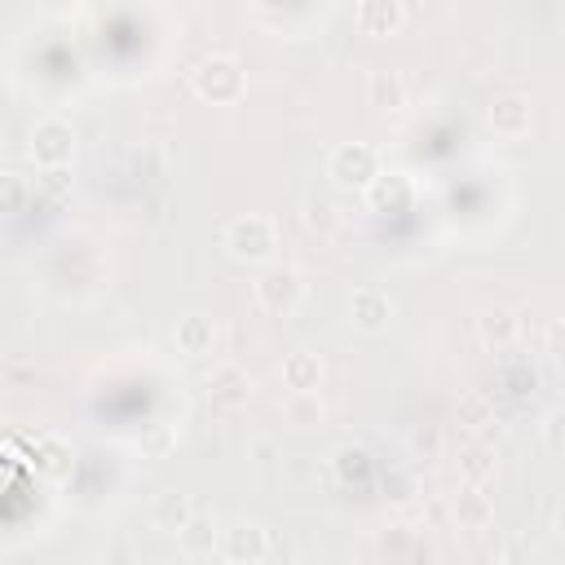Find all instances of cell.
I'll return each instance as SVG.
<instances>
[{
  "label": "cell",
  "instance_id": "27",
  "mask_svg": "<svg viewBox=\"0 0 565 565\" xmlns=\"http://www.w3.org/2000/svg\"><path fill=\"white\" fill-rule=\"evenodd\" d=\"M547 358H552V362L561 358V322H552V327H547Z\"/></svg>",
  "mask_w": 565,
  "mask_h": 565
},
{
  "label": "cell",
  "instance_id": "8",
  "mask_svg": "<svg viewBox=\"0 0 565 565\" xmlns=\"http://www.w3.org/2000/svg\"><path fill=\"white\" fill-rule=\"evenodd\" d=\"M486 124L494 128V137L516 141V137H525V132L534 128V102H530L525 93H503V97L490 102Z\"/></svg>",
  "mask_w": 565,
  "mask_h": 565
},
{
  "label": "cell",
  "instance_id": "10",
  "mask_svg": "<svg viewBox=\"0 0 565 565\" xmlns=\"http://www.w3.org/2000/svg\"><path fill=\"white\" fill-rule=\"evenodd\" d=\"M207 397H212L216 406H225V411L247 406V397H252V375H247L238 362H221V366H212V375H207Z\"/></svg>",
  "mask_w": 565,
  "mask_h": 565
},
{
  "label": "cell",
  "instance_id": "11",
  "mask_svg": "<svg viewBox=\"0 0 565 565\" xmlns=\"http://www.w3.org/2000/svg\"><path fill=\"white\" fill-rule=\"evenodd\" d=\"M353 22L362 35H397L406 22V4L402 0H358Z\"/></svg>",
  "mask_w": 565,
  "mask_h": 565
},
{
  "label": "cell",
  "instance_id": "16",
  "mask_svg": "<svg viewBox=\"0 0 565 565\" xmlns=\"http://www.w3.org/2000/svg\"><path fill=\"white\" fill-rule=\"evenodd\" d=\"M366 102L375 110H402L406 106V75L402 71H388V66L371 71L366 75Z\"/></svg>",
  "mask_w": 565,
  "mask_h": 565
},
{
  "label": "cell",
  "instance_id": "26",
  "mask_svg": "<svg viewBox=\"0 0 565 565\" xmlns=\"http://www.w3.org/2000/svg\"><path fill=\"white\" fill-rule=\"evenodd\" d=\"M561 424H565L561 411H547L543 415V446H547V455H561Z\"/></svg>",
  "mask_w": 565,
  "mask_h": 565
},
{
  "label": "cell",
  "instance_id": "9",
  "mask_svg": "<svg viewBox=\"0 0 565 565\" xmlns=\"http://www.w3.org/2000/svg\"><path fill=\"white\" fill-rule=\"evenodd\" d=\"M349 322H353V331H362V335L388 331V322H393V300H388V291H380V287H358V291L349 296Z\"/></svg>",
  "mask_w": 565,
  "mask_h": 565
},
{
  "label": "cell",
  "instance_id": "15",
  "mask_svg": "<svg viewBox=\"0 0 565 565\" xmlns=\"http://www.w3.org/2000/svg\"><path fill=\"white\" fill-rule=\"evenodd\" d=\"M216 539H221V525H216L212 516H199V512L177 530V547H181V556H190V561L212 556V552H216Z\"/></svg>",
  "mask_w": 565,
  "mask_h": 565
},
{
  "label": "cell",
  "instance_id": "21",
  "mask_svg": "<svg viewBox=\"0 0 565 565\" xmlns=\"http://www.w3.org/2000/svg\"><path fill=\"white\" fill-rule=\"evenodd\" d=\"M282 415H287V424H296V428L318 424V419H322V397H318V388H309V393H287Z\"/></svg>",
  "mask_w": 565,
  "mask_h": 565
},
{
  "label": "cell",
  "instance_id": "14",
  "mask_svg": "<svg viewBox=\"0 0 565 565\" xmlns=\"http://www.w3.org/2000/svg\"><path fill=\"white\" fill-rule=\"evenodd\" d=\"M172 340H177V349H181L185 358H203V353L216 349V322L203 318V313H185V318H177Z\"/></svg>",
  "mask_w": 565,
  "mask_h": 565
},
{
  "label": "cell",
  "instance_id": "23",
  "mask_svg": "<svg viewBox=\"0 0 565 565\" xmlns=\"http://www.w3.org/2000/svg\"><path fill=\"white\" fill-rule=\"evenodd\" d=\"M40 190L49 194V199H66L71 194V172L66 168H40Z\"/></svg>",
  "mask_w": 565,
  "mask_h": 565
},
{
  "label": "cell",
  "instance_id": "19",
  "mask_svg": "<svg viewBox=\"0 0 565 565\" xmlns=\"http://www.w3.org/2000/svg\"><path fill=\"white\" fill-rule=\"evenodd\" d=\"M490 516H494V503H490V494H481V481L468 486V490L455 499V521H459V530H486Z\"/></svg>",
  "mask_w": 565,
  "mask_h": 565
},
{
  "label": "cell",
  "instance_id": "22",
  "mask_svg": "<svg viewBox=\"0 0 565 565\" xmlns=\"http://www.w3.org/2000/svg\"><path fill=\"white\" fill-rule=\"evenodd\" d=\"M22 199H26V185H22V177H13V172H0V216L18 212V207H22Z\"/></svg>",
  "mask_w": 565,
  "mask_h": 565
},
{
  "label": "cell",
  "instance_id": "7",
  "mask_svg": "<svg viewBox=\"0 0 565 565\" xmlns=\"http://www.w3.org/2000/svg\"><path fill=\"white\" fill-rule=\"evenodd\" d=\"M362 199H366L371 212H406L415 203V181L397 168H380L371 177V185L362 190Z\"/></svg>",
  "mask_w": 565,
  "mask_h": 565
},
{
  "label": "cell",
  "instance_id": "5",
  "mask_svg": "<svg viewBox=\"0 0 565 565\" xmlns=\"http://www.w3.org/2000/svg\"><path fill=\"white\" fill-rule=\"evenodd\" d=\"M26 150H31L35 168H71V159H75V128L62 115H44L31 128V146Z\"/></svg>",
  "mask_w": 565,
  "mask_h": 565
},
{
  "label": "cell",
  "instance_id": "3",
  "mask_svg": "<svg viewBox=\"0 0 565 565\" xmlns=\"http://www.w3.org/2000/svg\"><path fill=\"white\" fill-rule=\"evenodd\" d=\"M252 296H256V305L265 313L291 318L300 309V300H305V274L296 265H287V260H265L256 282H252Z\"/></svg>",
  "mask_w": 565,
  "mask_h": 565
},
{
  "label": "cell",
  "instance_id": "25",
  "mask_svg": "<svg viewBox=\"0 0 565 565\" xmlns=\"http://www.w3.org/2000/svg\"><path fill=\"white\" fill-rule=\"evenodd\" d=\"M305 225H309V230H331V225H335V207H331L327 199H309V203H305Z\"/></svg>",
  "mask_w": 565,
  "mask_h": 565
},
{
  "label": "cell",
  "instance_id": "17",
  "mask_svg": "<svg viewBox=\"0 0 565 565\" xmlns=\"http://www.w3.org/2000/svg\"><path fill=\"white\" fill-rule=\"evenodd\" d=\"M516 331H521V322H516V313L503 309V305H490V309H481V318H477V340H481L486 349H508V344L516 340Z\"/></svg>",
  "mask_w": 565,
  "mask_h": 565
},
{
  "label": "cell",
  "instance_id": "2",
  "mask_svg": "<svg viewBox=\"0 0 565 565\" xmlns=\"http://www.w3.org/2000/svg\"><path fill=\"white\" fill-rule=\"evenodd\" d=\"M190 88H194V97H203V102H212V106H230V102H238L243 88H247L243 62H238L234 53H207V57H199V66L190 71Z\"/></svg>",
  "mask_w": 565,
  "mask_h": 565
},
{
  "label": "cell",
  "instance_id": "6",
  "mask_svg": "<svg viewBox=\"0 0 565 565\" xmlns=\"http://www.w3.org/2000/svg\"><path fill=\"white\" fill-rule=\"evenodd\" d=\"M216 552H221L225 561H234V565H256V561H265V556L274 552V543H269V530H265V525L238 521V525L221 530Z\"/></svg>",
  "mask_w": 565,
  "mask_h": 565
},
{
  "label": "cell",
  "instance_id": "24",
  "mask_svg": "<svg viewBox=\"0 0 565 565\" xmlns=\"http://www.w3.org/2000/svg\"><path fill=\"white\" fill-rule=\"evenodd\" d=\"M459 468H463V477H468V481H486V477L494 472V459H490L486 450H463Z\"/></svg>",
  "mask_w": 565,
  "mask_h": 565
},
{
  "label": "cell",
  "instance_id": "13",
  "mask_svg": "<svg viewBox=\"0 0 565 565\" xmlns=\"http://www.w3.org/2000/svg\"><path fill=\"white\" fill-rule=\"evenodd\" d=\"M371 477H375V459H371L366 446H340V450L331 455V481H335V486L353 490V486H366Z\"/></svg>",
  "mask_w": 565,
  "mask_h": 565
},
{
  "label": "cell",
  "instance_id": "18",
  "mask_svg": "<svg viewBox=\"0 0 565 565\" xmlns=\"http://www.w3.org/2000/svg\"><path fill=\"white\" fill-rule=\"evenodd\" d=\"M190 516H194L190 494L168 490V494H154V503H150V525H154V530H163V534H177Z\"/></svg>",
  "mask_w": 565,
  "mask_h": 565
},
{
  "label": "cell",
  "instance_id": "20",
  "mask_svg": "<svg viewBox=\"0 0 565 565\" xmlns=\"http://www.w3.org/2000/svg\"><path fill=\"white\" fill-rule=\"evenodd\" d=\"M71 459H75V450H71L66 437H40L35 441V468L44 477H66L71 472Z\"/></svg>",
  "mask_w": 565,
  "mask_h": 565
},
{
  "label": "cell",
  "instance_id": "1",
  "mask_svg": "<svg viewBox=\"0 0 565 565\" xmlns=\"http://www.w3.org/2000/svg\"><path fill=\"white\" fill-rule=\"evenodd\" d=\"M221 247L230 260L238 265H265L274 260L278 252V221L265 216V212H247V216H234L221 234Z\"/></svg>",
  "mask_w": 565,
  "mask_h": 565
},
{
  "label": "cell",
  "instance_id": "12",
  "mask_svg": "<svg viewBox=\"0 0 565 565\" xmlns=\"http://www.w3.org/2000/svg\"><path fill=\"white\" fill-rule=\"evenodd\" d=\"M278 375H282V388L287 393H309V388H322V375L327 371H322V358L313 349H291L282 358Z\"/></svg>",
  "mask_w": 565,
  "mask_h": 565
},
{
  "label": "cell",
  "instance_id": "4",
  "mask_svg": "<svg viewBox=\"0 0 565 565\" xmlns=\"http://www.w3.org/2000/svg\"><path fill=\"white\" fill-rule=\"evenodd\" d=\"M380 168H384V163H380V150H375L371 141H340V146L327 154V181H331L340 194H362Z\"/></svg>",
  "mask_w": 565,
  "mask_h": 565
}]
</instances>
